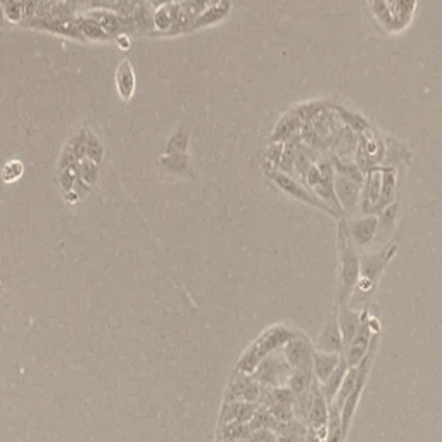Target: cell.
<instances>
[{
	"mask_svg": "<svg viewBox=\"0 0 442 442\" xmlns=\"http://www.w3.org/2000/svg\"><path fill=\"white\" fill-rule=\"evenodd\" d=\"M380 197H382V170H372L368 173L367 185L361 197V209L364 214L376 213Z\"/></svg>",
	"mask_w": 442,
	"mask_h": 442,
	"instance_id": "obj_1",
	"label": "cell"
},
{
	"mask_svg": "<svg viewBox=\"0 0 442 442\" xmlns=\"http://www.w3.org/2000/svg\"><path fill=\"white\" fill-rule=\"evenodd\" d=\"M361 183L355 182V180L348 178L344 175H337L333 178V187H336V194L337 199L340 201V204L345 207V209H355V207L360 204V197H361Z\"/></svg>",
	"mask_w": 442,
	"mask_h": 442,
	"instance_id": "obj_2",
	"label": "cell"
},
{
	"mask_svg": "<svg viewBox=\"0 0 442 442\" xmlns=\"http://www.w3.org/2000/svg\"><path fill=\"white\" fill-rule=\"evenodd\" d=\"M380 228V221L376 216H363L356 220L351 226V237L357 245L364 247L374 240Z\"/></svg>",
	"mask_w": 442,
	"mask_h": 442,
	"instance_id": "obj_3",
	"label": "cell"
},
{
	"mask_svg": "<svg viewBox=\"0 0 442 442\" xmlns=\"http://www.w3.org/2000/svg\"><path fill=\"white\" fill-rule=\"evenodd\" d=\"M116 87L123 101H130V99L133 97V94H135L137 87L135 71H133L128 59H123L121 63H119L116 71Z\"/></svg>",
	"mask_w": 442,
	"mask_h": 442,
	"instance_id": "obj_4",
	"label": "cell"
},
{
	"mask_svg": "<svg viewBox=\"0 0 442 442\" xmlns=\"http://www.w3.org/2000/svg\"><path fill=\"white\" fill-rule=\"evenodd\" d=\"M87 18L94 19L95 23H99V25L102 26L104 30H106L107 33H125V28H126V23L125 19H123L121 16H118V14L111 13V11H104V9H94L90 11V13L87 14Z\"/></svg>",
	"mask_w": 442,
	"mask_h": 442,
	"instance_id": "obj_5",
	"label": "cell"
},
{
	"mask_svg": "<svg viewBox=\"0 0 442 442\" xmlns=\"http://www.w3.org/2000/svg\"><path fill=\"white\" fill-rule=\"evenodd\" d=\"M395 185H398V176H395L394 168H386V170H382V197H380L376 211L382 213L386 207L394 204Z\"/></svg>",
	"mask_w": 442,
	"mask_h": 442,
	"instance_id": "obj_6",
	"label": "cell"
},
{
	"mask_svg": "<svg viewBox=\"0 0 442 442\" xmlns=\"http://www.w3.org/2000/svg\"><path fill=\"white\" fill-rule=\"evenodd\" d=\"M228 11H230V0H221V2H218L216 6L209 7L206 13H202L201 16L195 19V23H192V28H199V26L213 25V23L221 21V19L228 14Z\"/></svg>",
	"mask_w": 442,
	"mask_h": 442,
	"instance_id": "obj_7",
	"label": "cell"
},
{
	"mask_svg": "<svg viewBox=\"0 0 442 442\" xmlns=\"http://www.w3.org/2000/svg\"><path fill=\"white\" fill-rule=\"evenodd\" d=\"M275 182L278 183V185L282 187L283 190L289 192L290 195H294V197L302 199V201H307V202H313V204H317V202H314V199L311 197V195L307 194V192L305 190V187L297 185V183H295L294 180H290L289 176H286V175H276V176H275Z\"/></svg>",
	"mask_w": 442,
	"mask_h": 442,
	"instance_id": "obj_8",
	"label": "cell"
},
{
	"mask_svg": "<svg viewBox=\"0 0 442 442\" xmlns=\"http://www.w3.org/2000/svg\"><path fill=\"white\" fill-rule=\"evenodd\" d=\"M78 26H80V32H82V35H85L87 38H92V40H106V38L109 37V33H107L106 30L99 25V23H95L94 19H90V18H85L83 21H78Z\"/></svg>",
	"mask_w": 442,
	"mask_h": 442,
	"instance_id": "obj_9",
	"label": "cell"
},
{
	"mask_svg": "<svg viewBox=\"0 0 442 442\" xmlns=\"http://www.w3.org/2000/svg\"><path fill=\"white\" fill-rule=\"evenodd\" d=\"M78 173L83 182H87L88 185H95L99 178V164L88 157H83L82 161H78Z\"/></svg>",
	"mask_w": 442,
	"mask_h": 442,
	"instance_id": "obj_10",
	"label": "cell"
},
{
	"mask_svg": "<svg viewBox=\"0 0 442 442\" xmlns=\"http://www.w3.org/2000/svg\"><path fill=\"white\" fill-rule=\"evenodd\" d=\"M78 178H80L78 164H73V166L66 168V170H61L59 176H57V182H59L63 192H71V190H75V185H76V182H78Z\"/></svg>",
	"mask_w": 442,
	"mask_h": 442,
	"instance_id": "obj_11",
	"label": "cell"
},
{
	"mask_svg": "<svg viewBox=\"0 0 442 442\" xmlns=\"http://www.w3.org/2000/svg\"><path fill=\"white\" fill-rule=\"evenodd\" d=\"M339 364H340L339 360H337V356L332 355V352H329V355H325V356H320V360H317V372H318V375H320V379H325V380L329 379V376L337 370Z\"/></svg>",
	"mask_w": 442,
	"mask_h": 442,
	"instance_id": "obj_12",
	"label": "cell"
},
{
	"mask_svg": "<svg viewBox=\"0 0 442 442\" xmlns=\"http://www.w3.org/2000/svg\"><path fill=\"white\" fill-rule=\"evenodd\" d=\"M25 4L21 0H4V14L9 21L18 23L25 16Z\"/></svg>",
	"mask_w": 442,
	"mask_h": 442,
	"instance_id": "obj_13",
	"label": "cell"
},
{
	"mask_svg": "<svg viewBox=\"0 0 442 442\" xmlns=\"http://www.w3.org/2000/svg\"><path fill=\"white\" fill-rule=\"evenodd\" d=\"M23 173H25V166H23V163L19 159H11L7 161L6 166H4V182L6 183H14L18 182L19 178L23 176Z\"/></svg>",
	"mask_w": 442,
	"mask_h": 442,
	"instance_id": "obj_14",
	"label": "cell"
},
{
	"mask_svg": "<svg viewBox=\"0 0 442 442\" xmlns=\"http://www.w3.org/2000/svg\"><path fill=\"white\" fill-rule=\"evenodd\" d=\"M297 128H299L297 116L283 118L282 121H280V125L275 128V135H273V138H275V140L276 138L282 140V138H287L289 135H292V133H294Z\"/></svg>",
	"mask_w": 442,
	"mask_h": 442,
	"instance_id": "obj_15",
	"label": "cell"
},
{
	"mask_svg": "<svg viewBox=\"0 0 442 442\" xmlns=\"http://www.w3.org/2000/svg\"><path fill=\"white\" fill-rule=\"evenodd\" d=\"M87 157L92 159L94 163H101L102 157H104V147L97 137L94 135L92 132H88V138H87Z\"/></svg>",
	"mask_w": 442,
	"mask_h": 442,
	"instance_id": "obj_16",
	"label": "cell"
},
{
	"mask_svg": "<svg viewBox=\"0 0 442 442\" xmlns=\"http://www.w3.org/2000/svg\"><path fill=\"white\" fill-rule=\"evenodd\" d=\"M340 116L345 123H348L349 126H351V128H355L356 132H367L368 121L363 116H360V114L351 113V111L340 109Z\"/></svg>",
	"mask_w": 442,
	"mask_h": 442,
	"instance_id": "obj_17",
	"label": "cell"
},
{
	"mask_svg": "<svg viewBox=\"0 0 442 442\" xmlns=\"http://www.w3.org/2000/svg\"><path fill=\"white\" fill-rule=\"evenodd\" d=\"M337 170H339V171H337V173H339V175L348 176V178L355 180V182H357V183L363 182V173H361V168L356 166V164H352V163H339V164H337Z\"/></svg>",
	"mask_w": 442,
	"mask_h": 442,
	"instance_id": "obj_18",
	"label": "cell"
},
{
	"mask_svg": "<svg viewBox=\"0 0 442 442\" xmlns=\"http://www.w3.org/2000/svg\"><path fill=\"white\" fill-rule=\"evenodd\" d=\"M187 142H188L187 133L176 132L175 135L171 137L170 144H168V154H183L187 147Z\"/></svg>",
	"mask_w": 442,
	"mask_h": 442,
	"instance_id": "obj_19",
	"label": "cell"
},
{
	"mask_svg": "<svg viewBox=\"0 0 442 442\" xmlns=\"http://www.w3.org/2000/svg\"><path fill=\"white\" fill-rule=\"evenodd\" d=\"M118 44H119V47L123 49V51H128V49H130V38H128V35H126V33L118 35Z\"/></svg>",
	"mask_w": 442,
	"mask_h": 442,
	"instance_id": "obj_20",
	"label": "cell"
},
{
	"mask_svg": "<svg viewBox=\"0 0 442 442\" xmlns=\"http://www.w3.org/2000/svg\"><path fill=\"white\" fill-rule=\"evenodd\" d=\"M64 199H66L69 204H75V202H78L82 197H80L75 190H71V192H64Z\"/></svg>",
	"mask_w": 442,
	"mask_h": 442,
	"instance_id": "obj_21",
	"label": "cell"
}]
</instances>
